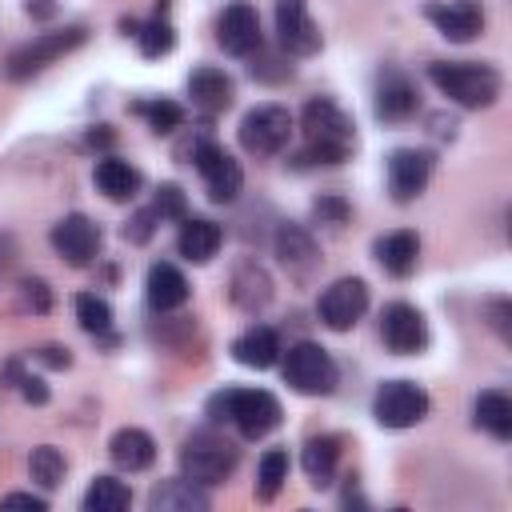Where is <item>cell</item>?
Listing matches in <instances>:
<instances>
[{
	"label": "cell",
	"mask_w": 512,
	"mask_h": 512,
	"mask_svg": "<svg viewBox=\"0 0 512 512\" xmlns=\"http://www.w3.org/2000/svg\"><path fill=\"white\" fill-rule=\"evenodd\" d=\"M300 128H304V140H308L304 156L316 160V164H340L352 152V144H356L352 116L344 108H336L332 100H324V96H316V100L304 104Z\"/></svg>",
	"instance_id": "cell-1"
},
{
	"label": "cell",
	"mask_w": 512,
	"mask_h": 512,
	"mask_svg": "<svg viewBox=\"0 0 512 512\" xmlns=\"http://www.w3.org/2000/svg\"><path fill=\"white\" fill-rule=\"evenodd\" d=\"M216 424H236L244 440H264L280 424V400L264 388H224L208 400Z\"/></svg>",
	"instance_id": "cell-2"
},
{
	"label": "cell",
	"mask_w": 512,
	"mask_h": 512,
	"mask_svg": "<svg viewBox=\"0 0 512 512\" xmlns=\"http://www.w3.org/2000/svg\"><path fill=\"white\" fill-rule=\"evenodd\" d=\"M428 80L460 108H488L500 96V72L476 60H436L428 68Z\"/></svg>",
	"instance_id": "cell-3"
},
{
	"label": "cell",
	"mask_w": 512,
	"mask_h": 512,
	"mask_svg": "<svg viewBox=\"0 0 512 512\" xmlns=\"http://www.w3.org/2000/svg\"><path fill=\"white\" fill-rule=\"evenodd\" d=\"M232 468H236V448L220 432H192L180 448V472L200 488L224 484Z\"/></svg>",
	"instance_id": "cell-4"
},
{
	"label": "cell",
	"mask_w": 512,
	"mask_h": 512,
	"mask_svg": "<svg viewBox=\"0 0 512 512\" xmlns=\"http://www.w3.org/2000/svg\"><path fill=\"white\" fill-rule=\"evenodd\" d=\"M84 40H88V32H84L80 24H72V28H56V32H40V36H32L24 48H16V52L8 56L4 76H8V80H28V76L44 72L48 64H56L60 56L76 52Z\"/></svg>",
	"instance_id": "cell-5"
},
{
	"label": "cell",
	"mask_w": 512,
	"mask_h": 512,
	"mask_svg": "<svg viewBox=\"0 0 512 512\" xmlns=\"http://www.w3.org/2000/svg\"><path fill=\"white\" fill-rule=\"evenodd\" d=\"M284 380L300 392V396H328L336 388V364L332 356L304 340V344H292L288 356H284Z\"/></svg>",
	"instance_id": "cell-6"
},
{
	"label": "cell",
	"mask_w": 512,
	"mask_h": 512,
	"mask_svg": "<svg viewBox=\"0 0 512 512\" xmlns=\"http://www.w3.org/2000/svg\"><path fill=\"white\" fill-rule=\"evenodd\" d=\"M292 136V116L280 104H256L240 120V144L252 156H276Z\"/></svg>",
	"instance_id": "cell-7"
},
{
	"label": "cell",
	"mask_w": 512,
	"mask_h": 512,
	"mask_svg": "<svg viewBox=\"0 0 512 512\" xmlns=\"http://www.w3.org/2000/svg\"><path fill=\"white\" fill-rule=\"evenodd\" d=\"M372 416L384 428H412L428 416V392L412 380H388L372 400Z\"/></svg>",
	"instance_id": "cell-8"
},
{
	"label": "cell",
	"mask_w": 512,
	"mask_h": 512,
	"mask_svg": "<svg viewBox=\"0 0 512 512\" xmlns=\"http://www.w3.org/2000/svg\"><path fill=\"white\" fill-rule=\"evenodd\" d=\"M192 160H196V172L204 176V188H208V196H212L216 204H228V200L240 196L244 172H240V164H236L220 144L200 140V144L192 148Z\"/></svg>",
	"instance_id": "cell-9"
},
{
	"label": "cell",
	"mask_w": 512,
	"mask_h": 512,
	"mask_svg": "<svg viewBox=\"0 0 512 512\" xmlns=\"http://www.w3.org/2000/svg\"><path fill=\"white\" fill-rule=\"evenodd\" d=\"M316 312L332 332H348L368 312V284L356 280V276H344V280L328 284L316 300Z\"/></svg>",
	"instance_id": "cell-10"
},
{
	"label": "cell",
	"mask_w": 512,
	"mask_h": 512,
	"mask_svg": "<svg viewBox=\"0 0 512 512\" xmlns=\"http://www.w3.org/2000/svg\"><path fill=\"white\" fill-rule=\"evenodd\" d=\"M276 36L292 56L320 52V24L312 20L308 0H276Z\"/></svg>",
	"instance_id": "cell-11"
},
{
	"label": "cell",
	"mask_w": 512,
	"mask_h": 512,
	"mask_svg": "<svg viewBox=\"0 0 512 512\" xmlns=\"http://www.w3.org/2000/svg\"><path fill=\"white\" fill-rule=\"evenodd\" d=\"M380 336L396 356H412L428 344V324H424L420 308H412L404 300H392L380 316Z\"/></svg>",
	"instance_id": "cell-12"
},
{
	"label": "cell",
	"mask_w": 512,
	"mask_h": 512,
	"mask_svg": "<svg viewBox=\"0 0 512 512\" xmlns=\"http://www.w3.org/2000/svg\"><path fill=\"white\" fill-rule=\"evenodd\" d=\"M276 256L288 268V276L300 280V284H308L320 272V248H316L312 232L300 228V224H280V232H276Z\"/></svg>",
	"instance_id": "cell-13"
},
{
	"label": "cell",
	"mask_w": 512,
	"mask_h": 512,
	"mask_svg": "<svg viewBox=\"0 0 512 512\" xmlns=\"http://www.w3.org/2000/svg\"><path fill=\"white\" fill-rule=\"evenodd\" d=\"M216 40H220V48L232 52V56L256 52V48H260V16H256V8L244 4V0L228 4V8L220 12V20H216Z\"/></svg>",
	"instance_id": "cell-14"
},
{
	"label": "cell",
	"mask_w": 512,
	"mask_h": 512,
	"mask_svg": "<svg viewBox=\"0 0 512 512\" xmlns=\"http://www.w3.org/2000/svg\"><path fill=\"white\" fill-rule=\"evenodd\" d=\"M52 248H56V256H64L72 268H84V264L100 252V228H96L88 216L72 212V216H64V220L52 228Z\"/></svg>",
	"instance_id": "cell-15"
},
{
	"label": "cell",
	"mask_w": 512,
	"mask_h": 512,
	"mask_svg": "<svg viewBox=\"0 0 512 512\" xmlns=\"http://www.w3.org/2000/svg\"><path fill=\"white\" fill-rule=\"evenodd\" d=\"M424 16L436 24L440 36H448V40H456V44L472 40V36L484 28V8H480V0H432V4L424 8Z\"/></svg>",
	"instance_id": "cell-16"
},
{
	"label": "cell",
	"mask_w": 512,
	"mask_h": 512,
	"mask_svg": "<svg viewBox=\"0 0 512 512\" xmlns=\"http://www.w3.org/2000/svg\"><path fill=\"white\" fill-rule=\"evenodd\" d=\"M432 180V156L428 152H416V148H396L388 156V188L392 196L404 204V200H416Z\"/></svg>",
	"instance_id": "cell-17"
},
{
	"label": "cell",
	"mask_w": 512,
	"mask_h": 512,
	"mask_svg": "<svg viewBox=\"0 0 512 512\" xmlns=\"http://www.w3.org/2000/svg\"><path fill=\"white\" fill-rule=\"evenodd\" d=\"M416 84L400 72V68H384L376 80V116L388 124H400L416 112Z\"/></svg>",
	"instance_id": "cell-18"
},
{
	"label": "cell",
	"mask_w": 512,
	"mask_h": 512,
	"mask_svg": "<svg viewBox=\"0 0 512 512\" xmlns=\"http://www.w3.org/2000/svg\"><path fill=\"white\" fill-rule=\"evenodd\" d=\"M220 240H224L220 224H212V220H204V216H184V220H180L176 248H180V256H184V260H192V264L212 260V256H216V248H220Z\"/></svg>",
	"instance_id": "cell-19"
},
{
	"label": "cell",
	"mask_w": 512,
	"mask_h": 512,
	"mask_svg": "<svg viewBox=\"0 0 512 512\" xmlns=\"http://www.w3.org/2000/svg\"><path fill=\"white\" fill-rule=\"evenodd\" d=\"M148 508L152 512H204L208 508V492L200 484H192L188 476L180 480H160L148 492Z\"/></svg>",
	"instance_id": "cell-20"
},
{
	"label": "cell",
	"mask_w": 512,
	"mask_h": 512,
	"mask_svg": "<svg viewBox=\"0 0 512 512\" xmlns=\"http://www.w3.org/2000/svg\"><path fill=\"white\" fill-rule=\"evenodd\" d=\"M188 96H192V104L204 112V116H216V112H224L228 104H232V80L220 72V68H196L192 76H188Z\"/></svg>",
	"instance_id": "cell-21"
},
{
	"label": "cell",
	"mask_w": 512,
	"mask_h": 512,
	"mask_svg": "<svg viewBox=\"0 0 512 512\" xmlns=\"http://www.w3.org/2000/svg\"><path fill=\"white\" fill-rule=\"evenodd\" d=\"M232 304L244 308V312H260L268 300H272V276L256 264V260H244L236 272H232V288H228Z\"/></svg>",
	"instance_id": "cell-22"
},
{
	"label": "cell",
	"mask_w": 512,
	"mask_h": 512,
	"mask_svg": "<svg viewBox=\"0 0 512 512\" xmlns=\"http://www.w3.org/2000/svg\"><path fill=\"white\" fill-rule=\"evenodd\" d=\"M148 304L156 308V312H172V308H180L184 300H188V280H184V272L176 268V264H152L148 268Z\"/></svg>",
	"instance_id": "cell-23"
},
{
	"label": "cell",
	"mask_w": 512,
	"mask_h": 512,
	"mask_svg": "<svg viewBox=\"0 0 512 512\" xmlns=\"http://www.w3.org/2000/svg\"><path fill=\"white\" fill-rule=\"evenodd\" d=\"M108 456L124 472H144L156 460V444H152V436L144 428H120L112 436V444H108Z\"/></svg>",
	"instance_id": "cell-24"
},
{
	"label": "cell",
	"mask_w": 512,
	"mask_h": 512,
	"mask_svg": "<svg viewBox=\"0 0 512 512\" xmlns=\"http://www.w3.org/2000/svg\"><path fill=\"white\" fill-rule=\"evenodd\" d=\"M232 356L244 364V368H272L280 360V336L264 324H252L244 336L232 340Z\"/></svg>",
	"instance_id": "cell-25"
},
{
	"label": "cell",
	"mask_w": 512,
	"mask_h": 512,
	"mask_svg": "<svg viewBox=\"0 0 512 512\" xmlns=\"http://www.w3.org/2000/svg\"><path fill=\"white\" fill-rule=\"evenodd\" d=\"M376 260H380V268L384 272H392V276H408L412 268H416V260H420V240H416V232H388V236H380L376 240Z\"/></svg>",
	"instance_id": "cell-26"
},
{
	"label": "cell",
	"mask_w": 512,
	"mask_h": 512,
	"mask_svg": "<svg viewBox=\"0 0 512 512\" xmlns=\"http://www.w3.org/2000/svg\"><path fill=\"white\" fill-rule=\"evenodd\" d=\"M92 176H96V188L108 200H132L136 188H140V172L128 160H120V156H100Z\"/></svg>",
	"instance_id": "cell-27"
},
{
	"label": "cell",
	"mask_w": 512,
	"mask_h": 512,
	"mask_svg": "<svg viewBox=\"0 0 512 512\" xmlns=\"http://www.w3.org/2000/svg\"><path fill=\"white\" fill-rule=\"evenodd\" d=\"M300 464H304V472H308V480L316 488H328L332 476H336V464H340V440L336 436H312L304 444Z\"/></svg>",
	"instance_id": "cell-28"
},
{
	"label": "cell",
	"mask_w": 512,
	"mask_h": 512,
	"mask_svg": "<svg viewBox=\"0 0 512 512\" xmlns=\"http://www.w3.org/2000/svg\"><path fill=\"white\" fill-rule=\"evenodd\" d=\"M52 308V292L44 280H12L0 288V312H48Z\"/></svg>",
	"instance_id": "cell-29"
},
{
	"label": "cell",
	"mask_w": 512,
	"mask_h": 512,
	"mask_svg": "<svg viewBox=\"0 0 512 512\" xmlns=\"http://www.w3.org/2000/svg\"><path fill=\"white\" fill-rule=\"evenodd\" d=\"M476 424L484 432H492L496 440H508L512 436V400L504 392H496V388L480 392L476 396Z\"/></svg>",
	"instance_id": "cell-30"
},
{
	"label": "cell",
	"mask_w": 512,
	"mask_h": 512,
	"mask_svg": "<svg viewBox=\"0 0 512 512\" xmlns=\"http://www.w3.org/2000/svg\"><path fill=\"white\" fill-rule=\"evenodd\" d=\"M80 504H84V512H124L132 504V492L116 476H96Z\"/></svg>",
	"instance_id": "cell-31"
},
{
	"label": "cell",
	"mask_w": 512,
	"mask_h": 512,
	"mask_svg": "<svg viewBox=\"0 0 512 512\" xmlns=\"http://www.w3.org/2000/svg\"><path fill=\"white\" fill-rule=\"evenodd\" d=\"M124 28H132L140 52L152 56V60L164 56V52H172V44H176V32H172V24H168V16H164V4L156 8V16H152L148 24H124Z\"/></svg>",
	"instance_id": "cell-32"
},
{
	"label": "cell",
	"mask_w": 512,
	"mask_h": 512,
	"mask_svg": "<svg viewBox=\"0 0 512 512\" xmlns=\"http://www.w3.org/2000/svg\"><path fill=\"white\" fill-rule=\"evenodd\" d=\"M288 480V452L284 448H268L260 456V468H256V496L260 500H272Z\"/></svg>",
	"instance_id": "cell-33"
},
{
	"label": "cell",
	"mask_w": 512,
	"mask_h": 512,
	"mask_svg": "<svg viewBox=\"0 0 512 512\" xmlns=\"http://www.w3.org/2000/svg\"><path fill=\"white\" fill-rule=\"evenodd\" d=\"M76 320H80L84 332L108 336L112 332V304L104 296H96V292H80L76 296Z\"/></svg>",
	"instance_id": "cell-34"
},
{
	"label": "cell",
	"mask_w": 512,
	"mask_h": 512,
	"mask_svg": "<svg viewBox=\"0 0 512 512\" xmlns=\"http://www.w3.org/2000/svg\"><path fill=\"white\" fill-rule=\"evenodd\" d=\"M64 452L60 448H52V444H40V448H32V456H28V472H32V480L40 484V488H56L60 480H64Z\"/></svg>",
	"instance_id": "cell-35"
},
{
	"label": "cell",
	"mask_w": 512,
	"mask_h": 512,
	"mask_svg": "<svg viewBox=\"0 0 512 512\" xmlns=\"http://www.w3.org/2000/svg\"><path fill=\"white\" fill-rule=\"evenodd\" d=\"M136 112L148 120L152 132H176L184 124V108L172 100H144V104H136Z\"/></svg>",
	"instance_id": "cell-36"
},
{
	"label": "cell",
	"mask_w": 512,
	"mask_h": 512,
	"mask_svg": "<svg viewBox=\"0 0 512 512\" xmlns=\"http://www.w3.org/2000/svg\"><path fill=\"white\" fill-rule=\"evenodd\" d=\"M8 380L20 388V396H24L28 404H44V400H48L44 380H40V376H32V372H24L20 364H8Z\"/></svg>",
	"instance_id": "cell-37"
},
{
	"label": "cell",
	"mask_w": 512,
	"mask_h": 512,
	"mask_svg": "<svg viewBox=\"0 0 512 512\" xmlns=\"http://www.w3.org/2000/svg\"><path fill=\"white\" fill-rule=\"evenodd\" d=\"M156 216H172V220H184V192L176 184H160L156 192Z\"/></svg>",
	"instance_id": "cell-38"
},
{
	"label": "cell",
	"mask_w": 512,
	"mask_h": 512,
	"mask_svg": "<svg viewBox=\"0 0 512 512\" xmlns=\"http://www.w3.org/2000/svg\"><path fill=\"white\" fill-rule=\"evenodd\" d=\"M152 220H160V216H156V208H140V212L124 224V236H128V240H136V244H144V240L152 236V228H156Z\"/></svg>",
	"instance_id": "cell-39"
},
{
	"label": "cell",
	"mask_w": 512,
	"mask_h": 512,
	"mask_svg": "<svg viewBox=\"0 0 512 512\" xmlns=\"http://www.w3.org/2000/svg\"><path fill=\"white\" fill-rule=\"evenodd\" d=\"M316 216H320V220H332V224H344V220H348V204L336 200V196H320V200H316Z\"/></svg>",
	"instance_id": "cell-40"
},
{
	"label": "cell",
	"mask_w": 512,
	"mask_h": 512,
	"mask_svg": "<svg viewBox=\"0 0 512 512\" xmlns=\"http://www.w3.org/2000/svg\"><path fill=\"white\" fill-rule=\"evenodd\" d=\"M0 508H32V512H44L48 500L44 496H32V492H8V496H0Z\"/></svg>",
	"instance_id": "cell-41"
},
{
	"label": "cell",
	"mask_w": 512,
	"mask_h": 512,
	"mask_svg": "<svg viewBox=\"0 0 512 512\" xmlns=\"http://www.w3.org/2000/svg\"><path fill=\"white\" fill-rule=\"evenodd\" d=\"M32 356H36L40 364H48V368H68V360H72L64 348H40V352H32Z\"/></svg>",
	"instance_id": "cell-42"
},
{
	"label": "cell",
	"mask_w": 512,
	"mask_h": 512,
	"mask_svg": "<svg viewBox=\"0 0 512 512\" xmlns=\"http://www.w3.org/2000/svg\"><path fill=\"white\" fill-rule=\"evenodd\" d=\"M24 12L36 16V20H48V16L56 12V4H52V0H24Z\"/></svg>",
	"instance_id": "cell-43"
}]
</instances>
